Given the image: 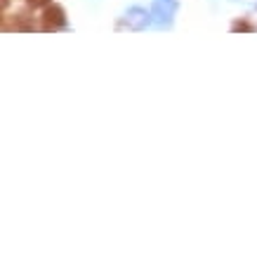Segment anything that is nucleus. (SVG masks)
I'll return each mask as SVG.
<instances>
[{
    "label": "nucleus",
    "instance_id": "nucleus-2",
    "mask_svg": "<svg viewBox=\"0 0 257 257\" xmlns=\"http://www.w3.org/2000/svg\"><path fill=\"white\" fill-rule=\"evenodd\" d=\"M252 29H255V26L250 22H234L231 24V31H252Z\"/></svg>",
    "mask_w": 257,
    "mask_h": 257
},
{
    "label": "nucleus",
    "instance_id": "nucleus-1",
    "mask_svg": "<svg viewBox=\"0 0 257 257\" xmlns=\"http://www.w3.org/2000/svg\"><path fill=\"white\" fill-rule=\"evenodd\" d=\"M43 31H57V29H62L64 24H66V17H64V10L59 5H47L45 12H43Z\"/></svg>",
    "mask_w": 257,
    "mask_h": 257
},
{
    "label": "nucleus",
    "instance_id": "nucleus-3",
    "mask_svg": "<svg viewBox=\"0 0 257 257\" xmlns=\"http://www.w3.org/2000/svg\"><path fill=\"white\" fill-rule=\"evenodd\" d=\"M29 5L31 8H47V5H52V0H29Z\"/></svg>",
    "mask_w": 257,
    "mask_h": 257
},
{
    "label": "nucleus",
    "instance_id": "nucleus-4",
    "mask_svg": "<svg viewBox=\"0 0 257 257\" xmlns=\"http://www.w3.org/2000/svg\"><path fill=\"white\" fill-rule=\"evenodd\" d=\"M3 5H8V0H3Z\"/></svg>",
    "mask_w": 257,
    "mask_h": 257
}]
</instances>
